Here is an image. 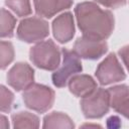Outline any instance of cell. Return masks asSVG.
<instances>
[{"instance_id":"cell-1","label":"cell","mask_w":129,"mask_h":129,"mask_svg":"<svg viewBox=\"0 0 129 129\" xmlns=\"http://www.w3.org/2000/svg\"><path fill=\"white\" fill-rule=\"evenodd\" d=\"M75 15L79 29L84 36L106 40L115 27V18L110 10L102 9L91 1L81 2L75 7Z\"/></svg>"},{"instance_id":"cell-2","label":"cell","mask_w":129,"mask_h":129,"mask_svg":"<svg viewBox=\"0 0 129 129\" xmlns=\"http://www.w3.org/2000/svg\"><path fill=\"white\" fill-rule=\"evenodd\" d=\"M61 55L60 48L51 39L39 41L29 50L31 62L38 69L49 72L58 69Z\"/></svg>"},{"instance_id":"cell-3","label":"cell","mask_w":129,"mask_h":129,"mask_svg":"<svg viewBox=\"0 0 129 129\" xmlns=\"http://www.w3.org/2000/svg\"><path fill=\"white\" fill-rule=\"evenodd\" d=\"M24 105L37 113L47 112L54 103L55 93L48 86L33 83L22 93Z\"/></svg>"},{"instance_id":"cell-4","label":"cell","mask_w":129,"mask_h":129,"mask_svg":"<svg viewBox=\"0 0 129 129\" xmlns=\"http://www.w3.org/2000/svg\"><path fill=\"white\" fill-rule=\"evenodd\" d=\"M81 110L86 119H100L110 110V95L108 90L97 88L92 94L80 101Z\"/></svg>"},{"instance_id":"cell-5","label":"cell","mask_w":129,"mask_h":129,"mask_svg":"<svg viewBox=\"0 0 129 129\" xmlns=\"http://www.w3.org/2000/svg\"><path fill=\"white\" fill-rule=\"evenodd\" d=\"M49 34L48 22L41 17H27L22 19L16 30L19 40L26 43H35L42 41Z\"/></svg>"},{"instance_id":"cell-6","label":"cell","mask_w":129,"mask_h":129,"mask_svg":"<svg viewBox=\"0 0 129 129\" xmlns=\"http://www.w3.org/2000/svg\"><path fill=\"white\" fill-rule=\"evenodd\" d=\"M61 54H62L61 67L55 70L51 76L52 84L56 88L66 87L72 77L83 71L81 57L74 50L62 48Z\"/></svg>"},{"instance_id":"cell-7","label":"cell","mask_w":129,"mask_h":129,"mask_svg":"<svg viewBox=\"0 0 129 129\" xmlns=\"http://www.w3.org/2000/svg\"><path fill=\"white\" fill-rule=\"evenodd\" d=\"M95 76L102 86L124 81L126 74L114 52L109 53L97 67Z\"/></svg>"},{"instance_id":"cell-8","label":"cell","mask_w":129,"mask_h":129,"mask_svg":"<svg viewBox=\"0 0 129 129\" xmlns=\"http://www.w3.org/2000/svg\"><path fill=\"white\" fill-rule=\"evenodd\" d=\"M73 50L81 58L95 60L102 57L108 51V44L106 40L94 39L83 35L76 39Z\"/></svg>"},{"instance_id":"cell-9","label":"cell","mask_w":129,"mask_h":129,"mask_svg":"<svg viewBox=\"0 0 129 129\" xmlns=\"http://www.w3.org/2000/svg\"><path fill=\"white\" fill-rule=\"evenodd\" d=\"M6 80L15 91H24L34 83V70L27 62H16L8 71Z\"/></svg>"},{"instance_id":"cell-10","label":"cell","mask_w":129,"mask_h":129,"mask_svg":"<svg viewBox=\"0 0 129 129\" xmlns=\"http://www.w3.org/2000/svg\"><path fill=\"white\" fill-rule=\"evenodd\" d=\"M52 34L59 43H68L75 36V20L73 13L68 11L59 14L52 21Z\"/></svg>"},{"instance_id":"cell-11","label":"cell","mask_w":129,"mask_h":129,"mask_svg":"<svg viewBox=\"0 0 129 129\" xmlns=\"http://www.w3.org/2000/svg\"><path fill=\"white\" fill-rule=\"evenodd\" d=\"M74 0H33L34 9L38 16L51 18L64 9H69Z\"/></svg>"},{"instance_id":"cell-12","label":"cell","mask_w":129,"mask_h":129,"mask_svg":"<svg viewBox=\"0 0 129 129\" xmlns=\"http://www.w3.org/2000/svg\"><path fill=\"white\" fill-rule=\"evenodd\" d=\"M70 92L78 97V98H84L90 94H92L98 87L96 81L89 75H75L71 78V80L68 83Z\"/></svg>"},{"instance_id":"cell-13","label":"cell","mask_w":129,"mask_h":129,"mask_svg":"<svg viewBox=\"0 0 129 129\" xmlns=\"http://www.w3.org/2000/svg\"><path fill=\"white\" fill-rule=\"evenodd\" d=\"M43 128H75V123L73 119L62 112H51L44 116L43 118Z\"/></svg>"},{"instance_id":"cell-14","label":"cell","mask_w":129,"mask_h":129,"mask_svg":"<svg viewBox=\"0 0 129 129\" xmlns=\"http://www.w3.org/2000/svg\"><path fill=\"white\" fill-rule=\"evenodd\" d=\"M13 128H38L39 118L27 111H19L11 115Z\"/></svg>"},{"instance_id":"cell-15","label":"cell","mask_w":129,"mask_h":129,"mask_svg":"<svg viewBox=\"0 0 129 129\" xmlns=\"http://www.w3.org/2000/svg\"><path fill=\"white\" fill-rule=\"evenodd\" d=\"M16 26V18L11 12L5 8L1 9V38L12 37L14 35V28Z\"/></svg>"},{"instance_id":"cell-16","label":"cell","mask_w":129,"mask_h":129,"mask_svg":"<svg viewBox=\"0 0 129 129\" xmlns=\"http://www.w3.org/2000/svg\"><path fill=\"white\" fill-rule=\"evenodd\" d=\"M110 95V103L111 107L114 109L117 105H119L123 100L129 97V86L128 85H117L108 89Z\"/></svg>"},{"instance_id":"cell-17","label":"cell","mask_w":129,"mask_h":129,"mask_svg":"<svg viewBox=\"0 0 129 129\" xmlns=\"http://www.w3.org/2000/svg\"><path fill=\"white\" fill-rule=\"evenodd\" d=\"M5 5L19 17L28 16L32 12L30 0H5Z\"/></svg>"},{"instance_id":"cell-18","label":"cell","mask_w":129,"mask_h":129,"mask_svg":"<svg viewBox=\"0 0 129 129\" xmlns=\"http://www.w3.org/2000/svg\"><path fill=\"white\" fill-rule=\"evenodd\" d=\"M14 46L10 41L1 40L0 42V67L1 70H5L14 59Z\"/></svg>"},{"instance_id":"cell-19","label":"cell","mask_w":129,"mask_h":129,"mask_svg":"<svg viewBox=\"0 0 129 129\" xmlns=\"http://www.w3.org/2000/svg\"><path fill=\"white\" fill-rule=\"evenodd\" d=\"M14 102V94L5 86H0V110L2 113L11 111Z\"/></svg>"},{"instance_id":"cell-20","label":"cell","mask_w":129,"mask_h":129,"mask_svg":"<svg viewBox=\"0 0 129 129\" xmlns=\"http://www.w3.org/2000/svg\"><path fill=\"white\" fill-rule=\"evenodd\" d=\"M94 1L105 7L113 8V9L124 6L127 3V0H94Z\"/></svg>"},{"instance_id":"cell-21","label":"cell","mask_w":129,"mask_h":129,"mask_svg":"<svg viewBox=\"0 0 129 129\" xmlns=\"http://www.w3.org/2000/svg\"><path fill=\"white\" fill-rule=\"evenodd\" d=\"M114 110L129 120V97L123 100L119 105H117Z\"/></svg>"},{"instance_id":"cell-22","label":"cell","mask_w":129,"mask_h":129,"mask_svg":"<svg viewBox=\"0 0 129 129\" xmlns=\"http://www.w3.org/2000/svg\"><path fill=\"white\" fill-rule=\"evenodd\" d=\"M118 54L121 57L123 63L125 64L128 73H129V45H124L118 50Z\"/></svg>"},{"instance_id":"cell-23","label":"cell","mask_w":129,"mask_h":129,"mask_svg":"<svg viewBox=\"0 0 129 129\" xmlns=\"http://www.w3.org/2000/svg\"><path fill=\"white\" fill-rule=\"evenodd\" d=\"M121 125V119L118 116H111L107 119V127L109 128H119Z\"/></svg>"},{"instance_id":"cell-24","label":"cell","mask_w":129,"mask_h":129,"mask_svg":"<svg viewBox=\"0 0 129 129\" xmlns=\"http://www.w3.org/2000/svg\"><path fill=\"white\" fill-rule=\"evenodd\" d=\"M0 127H1V128H4V129H7V128L9 127L8 119H7L4 115H2V116H1V123H0Z\"/></svg>"}]
</instances>
